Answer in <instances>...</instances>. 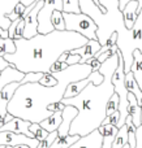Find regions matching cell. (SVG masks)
Instances as JSON below:
<instances>
[{
  "label": "cell",
  "instance_id": "obj_21",
  "mask_svg": "<svg viewBox=\"0 0 142 148\" xmlns=\"http://www.w3.org/2000/svg\"><path fill=\"white\" fill-rule=\"evenodd\" d=\"M16 44L12 38H0V57L16 52Z\"/></svg>",
  "mask_w": 142,
  "mask_h": 148
},
{
  "label": "cell",
  "instance_id": "obj_9",
  "mask_svg": "<svg viewBox=\"0 0 142 148\" xmlns=\"http://www.w3.org/2000/svg\"><path fill=\"white\" fill-rule=\"evenodd\" d=\"M30 125H31L30 121H25L18 117H13L12 121L7 122L0 129V133L1 131H10V133H14V134H23V135L29 136V138H34V135L30 133Z\"/></svg>",
  "mask_w": 142,
  "mask_h": 148
},
{
  "label": "cell",
  "instance_id": "obj_2",
  "mask_svg": "<svg viewBox=\"0 0 142 148\" xmlns=\"http://www.w3.org/2000/svg\"><path fill=\"white\" fill-rule=\"evenodd\" d=\"M89 42L86 36L76 31L54 30L48 34H38L31 39L14 40L16 52L5 55L4 59L17 70L28 73H51V68L63 53L81 48Z\"/></svg>",
  "mask_w": 142,
  "mask_h": 148
},
{
  "label": "cell",
  "instance_id": "obj_37",
  "mask_svg": "<svg viewBox=\"0 0 142 148\" xmlns=\"http://www.w3.org/2000/svg\"><path fill=\"white\" fill-rule=\"evenodd\" d=\"M129 1L130 0H119V7H120V10H121V12H123V9L125 8V5H127Z\"/></svg>",
  "mask_w": 142,
  "mask_h": 148
},
{
  "label": "cell",
  "instance_id": "obj_8",
  "mask_svg": "<svg viewBox=\"0 0 142 148\" xmlns=\"http://www.w3.org/2000/svg\"><path fill=\"white\" fill-rule=\"evenodd\" d=\"M44 5V0H38L34 7V9L26 16L25 18V31H23V39H31L34 36L38 35V27H39V22H38V13L39 10L43 8Z\"/></svg>",
  "mask_w": 142,
  "mask_h": 148
},
{
  "label": "cell",
  "instance_id": "obj_6",
  "mask_svg": "<svg viewBox=\"0 0 142 148\" xmlns=\"http://www.w3.org/2000/svg\"><path fill=\"white\" fill-rule=\"evenodd\" d=\"M103 81H104V77L101 74V72H93L88 78L82 79V81L72 82V83L67 87V90H65L64 99H70V97L77 96V95L81 94V92L86 88V86H88L89 83H91V82H93L95 86H99Z\"/></svg>",
  "mask_w": 142,
  "mask_h": 148
},
{
  "label": "cell",
  "instance_id": "obj_20",
  "mask_svg": "<svg viewBox=\"0 0 142 148\" xmlns=\"http://www.w3.org/2000/svg\"><path fill=\"white\" fill-rule=\"evenodd\" d=\"M81 139L80 135H67V136H59L56 140L54 142L50 148H69L70 146L78 142Z\"/></svg>",
  "mask_w": 142,
  "mask_h": 148
},
{
  "label": "cell",
  "instance_id": "obj_31",
  "mask_svg": "<svg viewBox=\"0 0 142 148\" xmlns=\"http://www.w3.org/2000/svg\"><path fill=\"white\" fill-rule=\"evenodd\" d=\"M23 31H25V18L20 21V23L17 25L16 27V31H14V40L17 39H23Z\"/></svg>",
  "mask_w": 142,
  "mask_h": 148
},
{
  "label": "cell",
  "instance_id": "obj_40",
  "mask_svg": "<svg viewBox=\"0 0 142 148\" xmlns=\"http://www.w3.org/2000/svg\"><path fill=\"white\" fill-rule=\"evenodd\" d=\"M5 148H29L26 146H5Z\"/></svg>",
  "mask_w": 142,
  "mask_h": 148
},
{
  "label": "cell",
  "instance_id": "obj_24",
  "mask_svg": "<svg viewBox=\"0 0 142 148\" xmlns=\"http://www.w3.org/2000/svg\"><path fill=\"white\" fill-rule=\"evenodd\" d=\"M63 12L64 13H81L80 0H63Z\"/></svg>",
  "mask_w": 142,
  "mask_h": 148
},
{
  "label": "cell",
  "instance_id": "obj_42",
  "mask_svg": "<svg viewBox=\"0 0 142 148\" xmlns=\"http://www.w3.org/2000/svg\"><path fill=\"white\" fill-rule=\"evenodd\" d=\"M1 73H3V70H0V77H1Z\"/></svg>",
  "mask_w": 142,
  "mask_h": 148
},
{
  "label": "cell",
  "instance_id": "obj_36",
  "mask_svg": "<svg viewBox=\"0 0 142 148\" xmlns=\"http://www.w3.org/2000/svg\"><path fill=\"white\" fill-rule=\"evenodd\" d=\"M9 62L7 61V60L4 59V57H0V70H4V69H7L8 66H9Z\"/></svg>",
  "mask_w": 142,
  "mask_h": 148
},
{
  "label": "cell",
  "instance_id": "obj_30",
  "mask_svg": "<svg viewBox=\"0 0 142 148\" xmlns=\"http://www.w3.org/2000/svg\"><path fill=\"white\" fill-rule=\"evenodd\" d=\"M119 121H120V112H115L114 114L106 117V120L103 121V125H114V126H119Z\"/></svg>",
  "mask_w": 142,
  "mask_h": 148
},
{
  "label": "cell",
  "instance_id": "obj_23",
  "mask_svg": "<svg viewBox=\"0 0 142 148\" xmlns=\"http://www.w3.org/2000/svg\"><path fill=\"white\" fill-rule=\"evenodd\" d=\"M51 22H52V26H54L55 30H59V31H65L67 30V27H65L64 14H63L61 10H55V12L52 13Z\"/></svg>",
  "mask_w": 142,
  "mask_h": 148
},
{
  "label": "cell",
  "instance_id": "obj_4",
  "mask_svg": "<svg viewBox=\"0 0 142 148\" xmlns=\"http://www.w3.org/2000/svg\"><path fill=\"white\" fill-rule=\"evenodd\" d=\"M112 84L115 87V92L119 95L120 97V105H119V112H120V121L119 126L121 127L125 125V121L129 117V100H128V95L129 91L125 87V72H124V60H123V55L120 52V62L117 66L116 72L112 75Z\"/></svg>",
  "mask_w": 142,
  "mask_h": 148
},
{
  "label": "cell",
  "instance_id": "obj_5",
  "mask_svg": "<svg viewBox=\"0 0 142 148\" xmlns=\"http://www.w3.org/2000/svg\"><path fill=\"white\" fill-rule=\"evenodd\" d=\"M65 20V27L69 31H76L81 35L86 36L90 40H98L97 31H98V25L94 22V20L83 13H64Z\"/></svg>",
  "mask_w": 142,
  "mask_h": 148
},
{
  "label": "cell",
  "instance_id": "obj_28",
  "mask_svg": "<svg viewBox=\"0 0 142 148\" xmlns=\"http://www.w3.org/2000/svg\"><path fill=\"white\" fill-rule=\"evenodd\" d=\"M39 83L44 87H54L59 83V79L52 73H48V74H43V77H42V79L39 81Z\"/></svg>",
  "mask_w": 142,
  "mask_h": 148
},
{
  "label": "cell",
  "instance_id": "obj_7",
  "mask_svg": "<svg viewBox=\"0 0 142 148\" xmlns=\"http://www.w3.org/2000/svg\"><path fill=\"white\" fill-rule=\"evenodd\" d=\"M0 146H26L29 148H38L39 140L29 138L23 134H14L10 131L0 133Z\"/></svg>",
  "mask_w": 142,
  "mask_h": 148
},
{
  "label": "cell",
  "instance_id": "obj_22",
  "mask_svg": "<svg viewBox=\"0 0 142 148\" xmlns=\"http://www.w3.org/2000/svg\"><path fill=\"white\" fill-rule=\"evenodd\" d=\"M128 126L124 125L119 129V133H117L116 138L114 140L112 148H123L125 144H128Z\"/></svg>",
  "mask_w": 142,
  "mask_h": 148
},
{
  "label": "cell",
  "instance_id": "obj_39",
  "mask_svg": "<svg viewBox=\"0 0 142 148\" xmlns=\"http://www.w3.org/2000/svg\"><path fill=\"white\" fill-rule=\"evenodd\" d=\"M136 1H138V14H140L142 10V0H136Z\"/></svg>",
  "mask_w": 142,
  "mask_h": 148
},
{
  "label": "cell",
  "instance_id": "obj_32",
  "mask_svg": "<svg viewBox=\"0 0 142 148\" xmlns=\"http://www.w3.org/2000/svg\"><path fill=\"white\" fill-rule=\"evenodd\" d=\"M68 68V64L67 62H63V61H59L57 60L56 62H55L54 65H52L51 68V73H59V72H63V70H65Z\"/></svg>",
  "mask_w": 142,
  "mask_h": 148
},
{
  "label": "cell",
  "instance_id": "obj_17",
  "mask_svg": "<svg viewBox=\"0 0 142 148\" xmlns=\"http://www.w3.org/2000/svg\"><path fill=\"white\" fill-rule=\"evenodd\" d=\"M61 122H63V112H56V113H54L51 117L47 118V120L42 121L39 125H41L46 131L52 133V131L59 130Z\"/></svg>",
  "mask_w": 142,
  "mask_h": 148
},
{
  "label": "cell",
  "instance_id": "obj_25",
  "mask_svg": "<svg viewBox=\"0 0 142 148\" xmlns=\"http://www.w3.org/2000/svg\"><path fill=\"white\" fill-rule=\"evenodd\" d=\"M26 8H28V7H25L22 3H17V4L14 5V8H13L12 12L5 14V18H8L10 22H14L17 18H20L21 16L23 14V12L26 10Z\"/></svg>",
  "mask_w": 142,
  "mask_h": 148
},
{
  "label": "cell",
  "instance_id": "obj_12",
  "mask_svg": "<svg viewBox=\"0 0 142 148\" xmlns=\"http://www.w3.org/2000/svg\"><path fill=\"white\" fill-rule=\"evenodd\" d=\"M78 114V109L73 105H67L65 109L63 110V122L59 127V136H67L69 135V130H70V125H72L73 120L77 117Z\"/></svg>",
  "mask_w": 142,
  "mask_h": 148
},
{
  "label": "cell",
  "instance_id": "obj_1",
  "mask_svg": "<svg viewBox=\"0 0 142 148\" xmlns=\"http://www.w3.org/2000/svg\"><path fill=\"white\" fill-rule=\"evenodd\" d=\"M93 72L89 64H76L63 72L52 73L59 79V83L54 87H44L39 82L22 84L8 104V113L31 123H41L54 114L48 110V107L64 99L65 90L72 82L82 81Z\"/></svg>",
  "mask_w": 142,
  "mask_h": 148
},
{
  "label": "cell",
  "instance_id": "obj_18",
  "mask_svg": "<svg viewBox=\"0 0 142 148\" xmlns=\"http://www.w3.org/2000/svg\"><path fill=\"white\" fill-rule=\"evenodd\" d=\"M132 73L134 75L140 88L142 90V52L140 49H134V52H133Z\"/></svg>",
  "mask_w": 142,
  "mask_h": 148
},
{
  "label": "cell",
  "instance_id": "obj_41",
  "mask_svg": "<svg viewBox=\"0 0 142 148\" xmlns=\"http://www.w3.org/2000/svg\"><path fill=\"white\" fill-rule=\"evenodd\" d=\"M123 148H132V147H130V146H129V143H128V144H125V146L123 147Z\"/></svg>",
  "mask_w": 142,
  "mask_h": 148
},
{
  "label": "cell",
  "instance_id": "obj_26",
  "mask_svg": "<svg viewBox=\"0 0 142 148\" xmlns=\"http://www.w3.org/2000/svg\"><path fill=\"white\" fill-rule=\"evenodd\" d=\"M30 133L34 135V138L37 139V140L42 142L43 139H46L47 136H48V131H46L43 127H42L39 123H31L30 125Z\"/></svg>",
  "mask_w": 142,
  "mask_h": 148
},
{
  "label": "cell",
  "instance_id": "obj_19",
  "mask_svg": "<svg viewBox=\"0 0 142 148\" xmlns=\"http://www.w3.org/2000/svg\"><path fill=\"white\" fill-rule=\"evenodd\" d=\"M125 87L129 92H132L136 97H137L140 105H142V90L138 86L137 81H136L134 75H133L132 72H129L128 74H125Z\"/></svg>",
  "mask_w": 142,
  "mask_h": 148
},
{
  "label": "cell",
  "instance_id": "obj_13",
  "mask_svg": "<svg viewBox=\"0 0 142 148\" xmlns=\"http://www.w3.org/2000/svg\"><path fill=\"white\" fill-rule=\"evenodd\" d=\"M123 17H124V25L128 30H132L136 25L138 18V1L130 0L125 8L123 9Z\"/></svg>",
  "mask_w": 142,
  "mask_h": 148
},
{
  "label": "cell",
  "instance_id": "obj_3",
  "mask_svg": "<svg viewBox=\"0 0 142 148\" xmlns=\"http://www.w3.org/2000/svg\"><path fill=\"white\" fill-rule=\"evenodd\" d=\"M120 62V51L102 64L99 72L104 77V81L99 86L91 82L81 94L70 99H63L65 105H73L78 109L77 117L70 125L69 135L86 136L103 125L107 117V103L115 94L112 84V75L116 72Z\"/></svg>",
  "mask_w": 142,
  "mask_h": 148
},
{
  "label": "cell",
  "instance_id": "obj_10",
  "mask_svg": "<svg viewBox=\"0 0 142 148\" xmlns=\"http://www.w3.org/2000/svg\"><path fill=\"white\" fill-rule=\"evenodd\" d=\"M102 44L99 43V40H90L81 48H76L73 51H70L72 55H80L81 56V62L80 64H86V61L93 57H95V55L98 53V51H101Z\"/></svg>",
  "mask_w": 142,
  "mask_h": 148
},
{
  "label": "cell",
  "instance_id": "obj_27",
  "mask_svg": "<svg viewBox=\"0 0 142 148\" xmlns=\"http://www.w3.org/2000/svg\"><path fill=\"white\" fill-rule=\"evenodd\" d=\"M119 105H120V97H119V95L115 92L111 96V99L108 100V103H107V117L114 114L115 112H117V110H119Z\"/></svg>",
  "mask_w": 142,
  "mask_h": 148
},
{
  "label": "cell",
  "instance_id": "obj_38",
  "mask_svg": "<svg viewBox=\"0 0 142 148\" xmlns=\"http://www.w3.org/2000/svg\"><path fill=\"white\" fill-rule=\"evenodd\" d=\"M12 120H13V116L8 113V114H7V117H5V123H7V122H9V121H12Z\"/></svg>",
  "mask_w": 142,
  "mask_h": 148
},
{
  "label": "cell",
  "instance_id": "obj_34",
  "mask_svg": "<svg viewBox=\"0 0 142 148\" xmlns=\"http://www.w3.org/2000/svg\"><path fill=\"white\" fill-rule=\"evenodd\" d=\"M68 64V66H70V65H76V64H80L81 62V56L80 55H72L69 52V56H68L67 61H65Z\"/></svg>",
  "mask_w": 142,
  "mask_h": 148
},
{
  "label": "cell",
  "instance_id": "obj_29",
  "mask_svg": "<svg viewBox=\"0 0 142 148\" xmlns=\"http://www.w3.org/2000/svg\"><path fill=\"white\" fill-rule=\"evenodd\" d=\"M59 138V131H52V133L48 134V136H47L46 139H43L42 142H39V146L38 148H50L54 144V142L56 140V139Z\"/></svg>",
  "mask_w": 142,
  "mask_h": 148
},
{
  "label": "cell",
  "instance_id": "obj_16",
  "mask_svg": "<svg viewBox=\"0 0 142 148\" xmlns=\"http://www.w3.org/2000/svg\"><path fill=\"white\" fill-rule=\"evenodd\" d=\"M128 100H129V116L132 117L133 123H134L137 127H140L142 125V122H141L142 108H141L140 103H138L137 97H136L132 92H129V95H128Z\"/></svg>",
  "mask_w": 142,
  "mask_h": 148
},
{
  "label": "cell",
  "instance_id": "obj_33",
  "mask_svg": "<svg viewBox=\"0 0 142 148\" xmlns=\"http://www.w3.org/2000/svg\"><path fill=\"white\" fill-rule=\"evenodd\" d=\"M65 107L67 105L64 104L63 101H59V103H54V104H51L48 107V110L52 113H56V112H63V110L65 109Z\"/></svg>",
  "mask_w": 142,
  "mask_h": 148
},
{
  "label": "cell",
  "instance_id": "obj_11",
  "mask_svg": "<svg viewBox=\"0 0 142 148\" xmlns=\"http://www.w3.org/2000/svg\"><path fill=\"white\" fill-rule=\"evenodd\" d=\"M102 146H103V136L97 129L86 136H81L80 140L76 142L69 148H102Z\"/></svg>",
  "mask_w": 142,
  "mask_h": 148
},
{
  "label": "cell",
  "instance_id": "obj_15",
  "mask_svg": "<svg viewBox=\"0 0 142 148\" xmlns=\"http://www.w3.org/2000/svg\"><path fill=\"white\" fill-rule=\"evenodd\" d=\"M98 130L101 131L102 136H103V146H102V148H112L114 140L116 138L117 133H119V127L114 125H102Z\"/></svg>",
  "mask_w": 142,
  "mask_h": 148
},
{
  "label": "cell",
  "instance_id": "obj_35",
  "mask_svg": "<svg viewBox=\"0 0 142 148\" xmlns=\"http://www.w3.org/2000/svg\"><path fill=\"white\" fill-rule=\"evenodd\" d=\"M86 64L90 65V66L93 68L94 72H99V69H101V66H102V64L98 61V59H97V57H93V59L88 60V61H86Z\"/></svg>",
  "mask_w": 142,
  "mask_h": 148
},
{
  "label": "cell",
  "instance_id": "obj_14",
  "mask_svg": "<svg viewBox=\"0 0 142 148\" xmlns=\"http://www.w3.org/2000/svg\"><path fill=\"white\" fill-rule=\"evenodd\" d=\"M26 74L17 70L14 66L9 65L7 69L3 70L1 77H0V94H1V90L7 86L8 83H12V82H20L22 79H25Z\"/></svg>",
  "mask_w": 142,
  "mask_h": 148
}]
</instances>
